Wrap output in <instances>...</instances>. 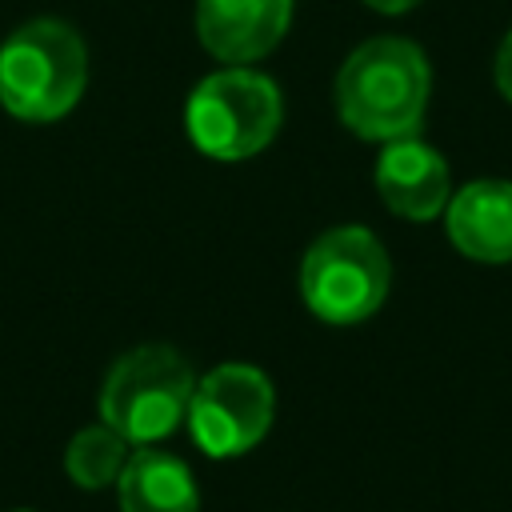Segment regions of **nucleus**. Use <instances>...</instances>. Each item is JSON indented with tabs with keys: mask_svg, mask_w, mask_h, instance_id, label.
Listing matches in <instances>:
<instances>
[{
	"mask_svg": "<svg viewBox=\"0 0 512 512\" xmlns=\"http://www.w3.org/2000/svg\"><path fill=\"white\" fill-rule=\"evenodd\" d=\"M368 8H376V12H384V16H400V12H408V8H416L420 0H364Z\"/></svg>",
	"mask_w": 512,
	"mask_h": 512,
	"instance_id": "obj_13",
	"label": "nucleus"
},
{
	"mask_svg": "<svg viewBox=\"0 0 512 512\" xmlns=\"http://www.w3.org/2000/svg\"><path fill=\"white\" fill-rule=\"evenodd\" d=\"M128 460V440L108 428V424H92V428H80L64 452V468L68 476L80 484V488H104L120 476Z\"/></svg>",
	"mask_w": 512,
	"mask_h": 512,
	"instance_id": "obj_11",
	"label": "nucleus"
},
{
	"mask_svg": "<svg viewBox=\"0 0 512 512\" xmlns=\"http://www.w3.org/2000/svg\"><path fill=\"white\" fill-rule=\"evenodd\" d=\"M292 24V0H196V36L224 64L264 60Z\"/></svg>",
	"mask_w": 512,
	"mask_h": 512,
	"instance_id": "obj_7",
	"label": "nucleus"
},
{
	"mask_svg": "<svg viewBox=\"0 0 512 512\" xmlns=\"http://www.w3.org/2000/svg\"><path fill=\"white\" fill-rule=\"evenodd\" d=\"M448 240L480 264L512 260V184L472 180L448 204Z\"/></svg>",
	"mask_w": 512,
	"mask_h": 512,
	"instance_id": "obj_9",
	"label": "nucleus"
},
{
	"mask_svg": "<svg viewBox=\"0 0 512 512\" xmlns=\"http://www.w3.org/2000/svg\"><path fill=\"white\" fill-rule=\"evenodd\" d=\"M392 264L384 244L360 228L340 224L312 240L300 260V296L324 324H360L388 296Z\"/></svg>",
	"mask_w": 512,
	"mask_h": 512,
	"instance_id": "obj_5",
	"label": "nucleus"
},
{
	"mask_svg": "<svg viewBox=\"0 0 512 512\" xmlns=\"http://www.w3.org/2000/svg\"><path fill=\"white\" fill-rule=\"evenodd\" d=\"M196 376L168 344H140L124 352L100 388V416L128 444H156L188 416Z\"/></svg>",
	"mask_w": 512,
	"mask_h": 512,
	"instance_id": "obj_4",
	"label": "nucleus"
},
{
	"mask_svg": "<svg viewBox=\"0 0 512 512\" xmlns=\"http://www.w3.org/2000/svg\"><path fill=\"white\" fill-rule=\"evenodd\" d=\"M376 192L388 212L404 220H432L448 204V164L416 136L388 140L376 160Z\"/></svg>",
	"mask_w": 512,
	"mask_h": 512,
	"instance_id": "obj_8",
	"label": "nucleus"
},
{
	"mask_svg": "<svg viewBox=\"0 0 512 512\" xmlns=\"http://www.w3.org/2000/svg\"><path fill=\"white\" fill-rule=\"evenodd\" d=\"M88 84V48L64 20H28L0 44V104L28 124L68 116Z\"/></svg>",
	"mask_w": 512,
	"mask_h": 512,
	"instance_id": "obj_2",
	"label": "nucleus"
},
{
	"mask_svg": "<svg viewBox=\"0 0 512 512\" xmlns=\"http://www.w3.org/2000/svg\"><path fill=\"white\" fill-rule=\"evenodd\" d=\"M492 72H496V88L512 100V32L500 40V48H496V68H492Z\"/></svg>",
	"mask_w": 512,
	"mask_h": 512,
	"instance_id": "obj_12",
	"label": "nucleus"
},
{
	"mask_svg": "<svg viewBox=\"0 0 512 512\" xmlns=\"http://www.w3.org/2000/svg\"><path fill=\"white\" fill-rule=\"evenodd\" d=\"M276 392L272 380L252 364H220L196 380L188 400L192 440L208 456H240L272 428Z\"/></svg>",
	"mask_w": 512,
	"mask_h": 512,
	"instance_id": "obj_6",
	"label": "nucleus"
},
{
	"mask_svg": "<svg viewBox=\"0 0 512 512\" xmlns=\"http://www.w3.org/2000/svg\"><path fill=\"white\" fill-rule=\"evenodd\" d=\"M432 72L424 52L404 36L364 40L336 76V112L360 140H404L416 136L428 108Z\"/></svg>",
	"mask_w": 512,
	"mask_h": 512,
	"instance_id": "obj_1",
	"label": "nucleus"
},
{
	"mask_svg": "<svg viewBox=\"0 0 512 512\" xmlns=\"http://www.w3.org/2000/svg\"><path fill=\"white\" fill-rule=\"evenodd\" d=\"M280 120V88L252 68H220L204 76L184 104V132L212 160H248L264 152L276 140Z\"/></svg>",
	"mask_w": 512,
	"mask_h": 512,
	"instance_id": "obj_3",
	"label": "nucleus"
},
{
	"mask_svg": "<svg viewBox=\"0 0 512 512\" xmlns=\"http://www.w3.org/2000/svg\"><path fill=\"white\" fill-rule=\"evenodd\" d=\"M120 512H196V480L180 456L140 448L116 476Z\"/></svg>",
	"mask_w": 512,
	"mask_h": 512,
	"instance_id": "obj_10",
	"label": "nucleus"
}]
</instances>
